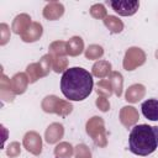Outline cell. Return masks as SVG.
<instances>
[{
    "instance_id": "obj_20",
    "label": "cell",
    "mask_w": 158,
    "mask_h": 158,
    "mask_svg": "<svg viewBox=\"0 0 158 158\" xmlns=\"http://www.w3.org/2000/svg\"><path fill=\"white\" fill-rule=\"evenodd\" d=\"M109 80L112 85L114 93L116 96H121L122 95V89H123V77L120 72H111V74L109 75Z\"/></svg>"
},
{
    "instance_id": "obj_28",
    "label": "cell",
    "mask_w": 158,
    "mask_h": 158,
    "mask_svg": "<svg viewBox=\"0 0 158 158\" xmlns=\"http://www.w3.org/2000/svg\"><path fill=\"white\" fill-rule=\"evenodd\" d=\"M90 15L94 17V19H105L107 16V11L105 9V6L102 4H95L90 7Z\"/></svg>"
},
{
    "instance_id": "obj_27",
    "label": "cell",
    "mask_w": 158,
    "mask_h": 158,
    "mask_svg": "<svg viewBox=\"0 0 158 158\" xmlns=\"http://www.w3.org/2000/svg\"><path fill=\"white\" fill-rule=\"evenodd\" d=\"M68 67V59L65 57H53V70L56 73H64Z\"/></svg>"
},
{
    "instance_id": "obj_30",
    "label": "cell",
    "mask_w": 158,
    "mask_h": 158,
    "mask_svg": "<svg viewBox=\"0 0 158 158\" xmlns=\"http://www.w3.org/2000/svg\"><path fill=\"white\" fill-rule=\"evenodd\" d=\"M10 40V28L6 23H1L0 25V44L4 46L9 42Z\"/></svg>"
},
{
    "instance_id": "obj_33",
    "label": "cell",
    "mask_w": 158,
    "mask_h": 158,
    "mask_svg": "<svg viewBox=\"0 0 158 158\" xmlns=\"http://www.w3.org/2000/svg\"><path fill=\"white\" fill-rule=\"evenodd\" d=\"M157 141H158V127H157Z\"/></svg>"
},
{
    "instance_id": "obj_17",
    "label": "cell",
    "mask_w": 158,
    "mask_h": 158,
    "mask_svg": "<svg viewBox=\"0 0 158 158\" xmlns=\"http://www.w3.org/2000/svg\"><path fill=\"white\" fill-rule=\"evenodd\" d=\"M0 98L7 102H12L15 99V94L11 90L10 79L4 73H1V79H0Z\"/></svg>"
},
{
    "instance_id": "obj_6",
    "label": "cell",
    "mask_w": 158,
    "mask_h": 158,
    "mask_svg": "<svg viewBox=\"0 0 158 158\" xmlns=\"http://www.w3.org/2000/svg\"><path fill=\"white\" fill-rule=\"evenodd\" d=\"M110 5L115 12L121 16H132L137 12L139 7V1L137 0H112Z\"/></svg>"
},
{
    "instance_id": "obj_4",
    "label": "cell",
    "mask_w": 158,
    "mask_h": 158,
    "mask_svg": "<svg viewBox=\"0 0 158 158\" xmlns=\"http://www.w3.org/2000/svg\"><path fill=\"white\" fill-rule=\"evenodd\" d=\"M42 110L48 114H57L62 117L68 116L73 111V105L69 101L62 100L56 95H48L42 100Z\"/></svg>"
},
{
    "instance_id": "obj_25",
    "label": "cell",
    "mask_w": 158,
    "mask_h": 158,
    "mask_svg": "<svg viewBox=\"0 0 158 158\" xmlns=\"http://www.w3.org/2000/svg\"><path fill=\"white\" fill-rule=\"evenodd\" d=\"M104 54V48L99 44H90L85 49V57L88 59H99Z\"/></svg>"
},
{
    "instance_id": "obj_9",
    "label": "cell",
    "mask_w": 158,
    "mask_h": 158,
    "mask_svg": "<svg viewBox=\"0 0 158 158\" xmlns=\"http://www.w3.org/2000/svg\"><path fill=\"white\" fill-rule=\"evenodd\" d=\"M63 135H64L63 125L59 122H53L47 127L44 132V139L47 143L53 144V143H57L60 138H63Z\"/></svg>"
},
{
    "instance_id": "obj_8",
    "label": "cell",
    "mask_w": 158,
    "mask_h": 158,
    "mask_svg": "<svg viewBox=\"0 0 158 158\" xmlns=\"http://www.w3.org/2000/svg\"><path fill=\"white\" fill-rule=\"evenodd\" d=\"M138 118H139L138 111L133 106H123L120 110V122L127 128L132 127L138 121Z\"/></svg>"
},
{
    "instance_id": "obj_11",
    "label": "cell",
    "mask_w": 158,
    "mask_h": 158,
    "mask_svg": "<svg viewBox=\"0 0 158 158\" xmlns=\"http://www.w3.org/2000/svg\"><path fill=\"white\" fill-rule=\"evenodd\" d=\"M63 14H64V6L58 1H51L43 9V17L49 21L58 20L59 17L63 16Z\"/></svg>"
},
{
    "instance_id": "obj_7",
    "label": "cell",
    "mask_w": 158,
    "mask_h": 158,
    "mask_svg": "<svg viewBox=\"0 0 158 158\" xmlns=\"http://www.w3.org/2000/svg\"><path fill=\"white\" fill-rule=\"evenodd\" d=\"M23 147L26 148L27 152L35 154V156H40L42 152V138L40 136V133H37L36 131H28L22 139Z\"/></svg>"
},
{
    "instance_id": "obj_5",
    "label": "cell",
    "mask_w": 158,
    "mask_h": 158,
    "mask_svg": "<svg viewBox=\"0 0 158 158\" xmlns=\"http://www.w3.org/2000/svg\"><path fill=\"white\" fill-rule=\"evenodd\" d=\"M146 63V53L139 47H130L123 57V68L127 72L135 70Z\"/></svg>"
},
{
    "instance_id": "obj_12",
    "label": "cell",
    "mask_w": 158,
    "mask_h": 158,
    "mask_svg": "<svg viewBox=\"0 0 158 158\" xmlns=\"http://www.w3.org/2000/svg\"><path fill=\"white\" fill-rule=\"evenodd\" d=\"M42 33H43V27H42V25L40 23V22H32L30 26H28V28L21 35V40L23 41V42H27V43H31V42H36V41H38L40 38H41V36H42Z\"/></svg>"
},
{
    "instance_id": "obj_31",
    "label": "cell",
    "mask_w": 158,
    "mask_h": 158,
    "mask_svg": "<svg viewBox=\"0 0 158 158\" xmlns=\"http://www.w3.org/2000/svg\"><path fill=\"white\" fill-rule=\"evenodd\" d=\"M20 153H21V146L19 142H11L9 144V147L6 148V154L10 158L17 157V156H20Z\"/></svg>"
},
{
    "instance_id": "obj_32",
    "label": "cell",
    "mask_w": 158,
    "mask_h": 158,
    "mask_svg": "<svg viewBox=\"0 0 158 158\" xmlns=\"http://www.w3.org/2000/svg\"><path fill=\"white\" fill-rule=\"evenodd\" d=\"M95 104H96L98 109L101 110L102 112H106V111L110 110V102H109V100H107L106 98H104V96H98Z\"/></svg>"
},
{
    "instance_id": "obj_26",
    "label": "cell",
    "mask_w": 158,
    "mask_h": 158,
    "mask_svg": "<svg viewBox=\"0 0 158 158\" xmlns=\"http://www.w3.org/2000/svg\"><path fill=\"white\" fill-rule=\"evenodd\" d=\"M26 74H27V77H28L30 83H36L40 78H42L37 63H31V64H28L27 68H26Z\"/></svg>"
},
{
    "instance_id": "obj_21",
    "label": "cell",
    "mask_w": 158,
    "mask_h": 158,
    "mask_svg": "<svg viewBox=\"0 0 158 158\" xmlns=\"http://www.w3.org/2000/svg\"><path fill=\"white\" fill-rule=\"evenodd\" d=\"M74 153V148L69 142H60L54 148V154L57 158H70Z\"/></svg>"
},
{
    "instance_id": "obj_16",
    "label": "cell",
    "mask_w": 158,
    "mask_h": 158,
    "mask_svg": "<svg viewBox=\"0 0 158 158\" xmlns=\"http://www.w3.org/2000/svg\"><path fill=\"white\" fill-rule=\"evenodd\" d=\"M84 51V41L79 36H73L67 42V53L72 57L81 54Z\"/></svg>"
},
{
    "instance_id": "obj_18",
    "label": "cell",
    "mask_w": 158,
    "mask_h": 158,
    "mask_svg": "<svg viewBox=\"0 0 158 158\" xmlns=\"http://www.w3.org/2000/svg\"><path fill=\"white\" fill-rule=\"evenodd\" d=\"M91 74L96 78H105L111 74V63L107 60H98L91 68Z\"/></svg>"
},
{
    "instance_id": "obj_2",
    "label": "cell",
    "mask_w": 158,
    "mask_h": 158,
    "mask_svg": "<svg viewBox=\"0 0 158 158\" xmlns=\"http://www.w3.org/2000/svg\"><path fill=\"white\" fill-rule=\"evenodd\" d=\"M157 146V127L149 125H137L131 130L128 136V147L133 154L146 157L153 153Z\"/></svg>"
},
{
    "instance_id": "obj_23",
    "label": "cell",
    "mask_w": 158,
    "mask_h": 158,
    "mask_svg": "<svg viewBox=\"0 0 158 158\" xmlns=\"http://www.w3.org/2000/svg\"><path fill=\"white\" fill-rule=\"evenodd\" d=\"M38 64V69H40V72H41V77L43 78V77H46V75H48V73L51 72V69L53 68V57L48 53V54H44L41 59H40V62L37 63Z\"/></svg>"
},
{
    "instance_id": "obj_29",
    "label": "cell",
    "mask_w": 158,
    "mask_h": 158,
    "mask_svg": "<svg viewBox=\"0 0 158 158\" xmlns=\"http://www.w3.org/2000/svg\"><path fill=\"white\" fill-rule=\"evenodd\" d=\"M74 156L75 158H91V152L86 144L80 143L74 148Z\"/></svg>"
},
{
    "instance_id": "obj_13",
    "label": "cell",
    "mask_w": 158,
    "mask_h": 158,
    "mask_svg": "<svg viewBox=\"0 0 158 158\" xmlns=\"http://www.w3.org/2000/svg\"><path fill=\"white\" fill-rule=\"evenodd\" d=\"M142 114L151 121H158V99H148L142 102Z\"/></svg>"
},
{
    "instance_id": "obj_19",
    "label": "cell",
    "mask_w": 158,
    "mask_h": 158,
    "mask_svg": "<svg viewBox=\"0 0 158 158\" xmlns=\"http://www.w3.org/2000/svg\"><path fill=\"white\" fill-rule=\"evenodd\" d=\"M104 25L111 33H120L123 30V22L118 17L112 16V15H107L104 19Z\"/></svg>"
},
{
    "instance_id": "obj_1",
    "label": "cell",
    "mask_w": 158,
    "mask_h": 158,
    "mask_svg": "<svg viewBox=\"0 0 158 158\" xmlns=\"http://www.w3.org/2000/svg\"><path fill=\"white\" fill-rule=\"evenodd\" d=\"M93 86V75L80 67L67 69L60 79V90L63 95L72 101H81L86 99L90 95Z\"/></svg>"
},
{
    "instance_id": "obj_15",
    "label": "cell",
    "mask_w": 158,
    "mask_h": 158,
    "mask_svg": "<svg viewBox=\"0 0 158 158\" xmlns=\"http://www.w3.org/2000/svg\"><path fill=\"white\" fill-rule=\"evenodd\" d=\"M146 95V88L142 84H133L131 86H128V89L126 90V95L125 99L128 102H138L141 99H143V96Z\"/></svg>"
},
{
    "instance_id": "obj_24",
    "label": "cell",
    "mask_w": 158,
    "mask_h": 158,
    "mask_svg": "<svg viewBox=\"0 0 158 158\" xmlns=\"http://www.w3.org/2000/svg\"><path fill=\"white\" fill-rule=\"evenodd\" d=\"M96 93L99 96H104V98H109L112 95L114 89L112 85L110 83V80L107 79H102L96 84Z\"/></svg>"
},
{
    "instance_id": "obj_22",
    "label": "cell",
    "mask_w": 158,
    "mask_h": 158,
    "mask_svg": "<svg viewBox=\"0 0 158 158\" xmlns=\"http://www.w3.org/2000/svg\"><path fill=\"white\" fill-rule=\"evenodd\" d=\"M49 54L52 57H64L67 53V42L64 41H54L49 44Z\"/></svg>"
},
{
    "instance_id": "obj_3",
    "label": "cell",
    "mask_w": 158,
    "mask_h": 158,
    "mask_svg": "<svg viewBox=\"0 0 158 158\" xmlns=\"http://www.w3.org/2000/svg\"><path fill=\"white\" fill-rule=\"evenodd\" d=\"M86 133L90 136L93 142L98 147H106L107 146V136L105 130V122L100 116H93L88 120L85 125Z\"/></svg>"
},
{
    "instance_id": "obj_14",
    "label": "cell",
    "mask_w": 158,
    "mask_h": 158,
    "mask_svg": "<svg viewBox=\"0 0 158 158\" xmlns=\"http://www.w3.org/2000/svg\"><path fill=\"white\" fill-rule=\"evenodd\" d=\"M31 23H32V21H31L30 15H27V14H20V15H17V16L14 19L11 30H12L14 33L21 36V35L28 28V26H30Z\"/></svg>"
},
{
    "instance_id": "obj_10",
    "label": "cell",
    "mask_w": 158,
    "mask_h": 158,
    "mask_svg": "<svg viewBox=\"0 0 158 158\" xmlns=\"http://www.w3.org/2000/svg\"><path fill=\"white\" fill-rule=\"evenodd\" d=\"M30 80H28V77L26 73H16L11 79H10V85H11V90L14 91V94L16 95H20V94H23L27 89V85H28Z\"/></svg>"
}]
</instances>
